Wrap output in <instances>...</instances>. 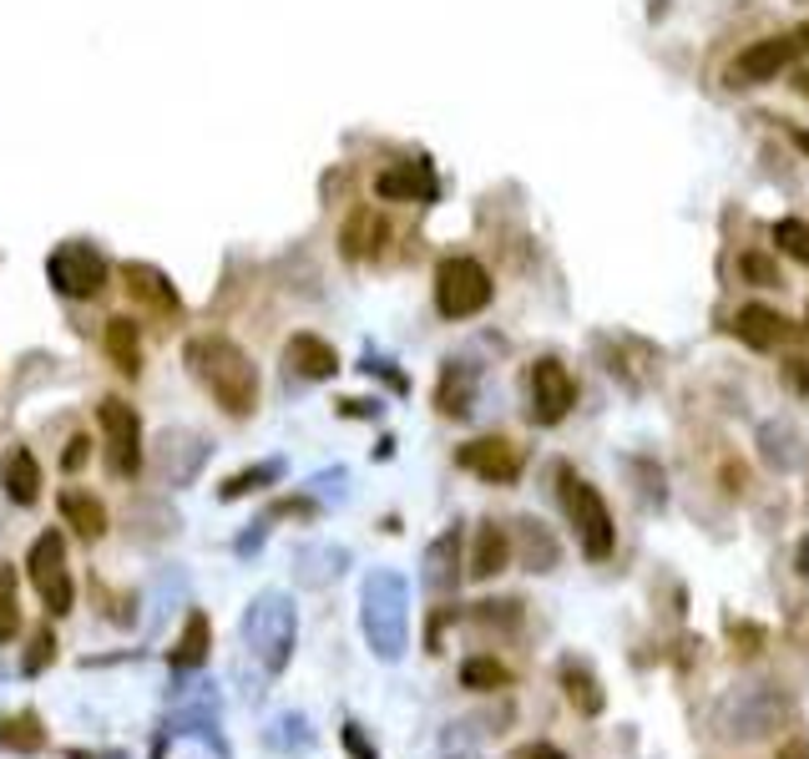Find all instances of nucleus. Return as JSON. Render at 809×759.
I'll return each mask as SVG.
<instances>
[{
  "label": "nucleus",
  "instance_id": "f257e3e1",
  "mask_svg": "<svg viewBox=\"0 0 809 759\" xmlns=\"http://www.w3.org/2000/svg\"><path fill=\"white\" fill-rule=\"evenodd\" d=\"M183 360L197 385L223 406V416L243 420L259 410V365L228 335H197V340H187Z\"/></svg>",
  "mask_w": 809,
  "mask_h": 759
},
{
  "label": "nucleus",
  "instance_id": "f03ea898",
  "mask_svg": "<svg viewBox=\"0 0 809 759\" xmlns=\"http://www.w3.org/2000/svg\"><path fill=\"white\" fill-rule=\"evenodd\" d=\"M360 628H365L369 654L385 658V664H400L404 648H410V582L390 567L365 577V592H360Z\"/></svg>",
  "mask_w": 809,
  "mask_h": 759
},
{
  "label": "nucleus",
  "instance_id": "7ed1b4c3",
  "mask_svg": "<svg viewBox=\"0 0 809 759\" xmlns=\"http://www.w3.org/2000/svg\"><path fill=\"white\" fill-rule=\"evenodd\" d=\"M294 643H299V613H294V598L288 592H259L243 613V648L253 654V664L278 679L294 658Z\"/></svg>",
  "mask_w": 809,
  "mask_h": 759
},
{
  "label": "nucleus",
  "instance_id": "20e7f679",
  "mask_svg": "<svg viewBox=\"0 0 809 759\" xmlns=\"http://www.w3.org/2000/svg\"><path fill=\"white\" fill-rule=\"evenodd\" d=\"M789 714H795L789 694L759 683V689H733V694L718 699L714 729H718V739H729V745H754V739H770L774 729H784Z\"/></svg>",
  "mask_w": 809,
  "mask_h": 759
},
{
  "label": "nucleus",
  "instance_id": "39448f33",
  "mask_svg": "<svg viewBox=\"0 0 809 759\" xmlns=\"http://www.w3.org/2000/svg\"><path fill=\"white\" fill-rule=\"evenodd\" d=\"M557 501L561 511H567V522H572L577 542H582V557L588 563H602V557H613L617 547V532H613V511H607V501L592 491L582 476L572 472V466H557Z\"/></svg>",
  "mask_w": 809,
  "mask_h": 759
},
{
  "label": "nucleus",
  "instance_id": "423d86ee",
  "mask_svg": "<svg viewBox=\"0 0 809 759\" xmlns=\"http://www.w3.org/2000/svg\"><path fill=\"white\" fill-rule=\"evenodd\" d=\"M491 294H497V288H491V274H486L470 253L441 259V269H435V309H441L445 319L481 315L486 304H491Z\"/></svg>",
  "mask_w": 809,
  "mask_h": 759
},
{
  "label": "nucleus",
  "instance_id": "0eeeda50",
  "mask_svg": "<svg viewBox=\"0 0 809 759\" xmlns=\"http://www.w3.org/2000/svg\"><path fill=\"white\" fill-rule=\"evenodd\" d=\"M96 426H102V445H106V472L117 482H132L143 472V420H137V410L127 400H117V395H106L96 406Z\"/></svg>",
  "mask_w": 809,
  "mask_h": 759
},
{
  "label": "nucleus",
  "instance_id": "6e6552de",
  "mask_svg": "<svg viewBox=\"0 0 809 759\" xmlns=\"http://www.w3.org/2000/svg\"><path fill=\"white\" fill-rule=\"evenodd\" d=\"M26 573H31V588L41 592L46 613L66 618L71 602H77V588H71V573H66V537L61 532H41L26 552Z\"/></svg>",
  "mask_w": 809,
  "mask_h": 759
},
{
  "label": "nucleus",
  "instance_id": "1a4fd4ad",
  "mask_svg": "<svg viewBox=\"0 0 809 759\" xmlns=\"http://www.w3.org/2000/svg\"><path fill=\"white\" fill-rule=\"evenodd\" d=\"M46 279H52V288L66 294V299H102L112 269H106V259L92 243H61L46 259Z\"/></svg>",
  "mask_w": 809,
  "mask_h": 759
},
{
  "label": "nucleus",
  "instance_id": "9d476101",
  "mask_svg": "<svg viewBox=\"0 0 809 759\" xmlns=\"http://www.w3.org/2000/svg\"><path fill=\"white\" fill-rule=\"evenodd\" d=\"M577 406V380L561 365L557 354H542L532 365V420L536 426H557L567 420V410Z\"/></svg>",
  "mask_w": 809,
  "mask_h": 759
},
{
  "label": "nucleus",
  "instance_id": "9b49d317",
  "mask_svg": "<svg viewBox=\"0 0 809 759\" xmlns=\"http://www.w3.org/2000/svg\"><path fill=\"white\" fill-rule=\"evenodd\" d=\"M122 288L137 309H147L152 319H178L183 315V294L157 263H122Z\"/></svg>",
  "mask_w": 809,
  "mask_h": 759
},
{
  "label": "nucleus",
  "instance_id": "f8f14e48",
  "mask_svg": "<svg viewBox=\"0 0 809 759\" xmlns=\"http://www.w3.org/2000/svg\"><path fill=\"white\" fill-rule=\"evenodd\" d=\"M799 56H805V46H799L795 31H789V36L754 41V46H744V52L733 56V81H739V87H759V81H774V77L784 71V66H795Z\"/></svg>",
  "mask_w": 809,
  "mask_h": 759
},
{
  "label": "nucleus",
  "instance_id": "ddd939ff",
  "mask_svg": "<svg viewBox=\"0 0 809 759\" xmlns=\"http://www.w3.org/2000/svg\"><path fill=\"white\" fill-rule=\"evenodd\" d=\"M456 461L470 476H481L491 486H511L522 476V445H511L506 435H481V441H466L456 451Z\"/></svg>",
  "mask_w": 809,
  "mask_h": 759
},
{
  "label": "nucleus",
  "instance_id": "4468645a",
  "mask_svg": "<svg viewBox=\"0 0 809 759\" xmlns=\"http://www.w3.org/2000/svg\"><path fill=\"white\" fill-rule=\"evenodd\" d=\"M203 461H208V441L193 431H162L157 441V466L168 476L172 486H187L197 472H203Z\"/></svg>",
  "mask_w": 809,
  "mask_h": 759
},
{
  "label": "nucleus",
  "instance_id": "2eb2a0df",
  "mask_svg": "<svg viewBox=\"0 0 809 759\" xmlns=\"http://www.w3.org/2000/svg\"><path fill=\"white\" fill-rule=\"evenodd\" d=\"M729 329L749 344V350H784V344L795 340V325L784 315H774V309H764V304H744Z\"/></svg>",
  "mask_w": 809,
  "mask_h": 759
},
{
  "label": "nucleus",
  "instance_id": "dca6fc26",
  "mask_svg": "<svg viewBox=\"0 0 809 759\" xmlns=\"http://www.w3.org/2000/svg\"><path fill=\"white\" fill-rule=\"evenodd\" d=\"M375 193L385 203H425V197H435V172L431 162H395L375 178Z\"/></svg>",
  "mask_w": 809,
  "mask_h": 759
},
{
  "label": "nucleus",
  "instance_id": "f3484780",
  "mask_svg": "<svg viewBox=\"0 0 809 759\" xmlns=\"http://www.w3.org/2000/svg\"><path fill=\"white\" fill-rule=\"evenodd\" d=\"M511 563V532L501 522H481L476 537H470V557H466V577L476 582H491L501 567Z\"/></svg>",
  "mask_w": 809,
  "mask_h": 759
},
{
  "label": "nucleus",
  "instance_id": "a211bd4d",
  "mask_svg": "<svg viewBox=\"0 0 809 759\" xmlns=\"http://www.w3.org/2000/svg\"><path fill=\"white\" fill-rule=\"evenodd\" d=\"M284 360H288V375H299V380H334L340 375V354H334L329 340H319V335H294V340L284 344Z\"/></svg>",
  "mask_w": 809,
  "mask_h": 759
},
{
  "label": "nucleus",
  "instance_id": "6ab92c4d",
  "mask_svg": "<svg viewBox=\"0 0 809 759\" xmlns=\"http://www.w3.org/2000/svg\"><path fill=\"white\" fill-rule=\"evenodd\" d=\"M511 552L522 557L526 573H551L561 563V547L551 537L547 526L536 522V517H522V522H511Z\"/></svg>",
  "mask_w": 809,
  "mask_h": 759
},
{
  "label": "nucleus",
  "instance_id": "aec40b11",
  "mask_svg": "<svg viewBox=\"0 0 809 759\" xmlns=\"http://www.w3.org/2000/svg\"><path fill=\"white\" fill-rule=\"evenodd\" d=\"M390 243V223L379 218L375 208H354L350 218H344V228H340V249H344V259H375L379 249Z\"/></svg>",
  "mask_w": 809,
  "mask_h": 759
},
{
  "label": "nucleus",
  "instance_id": "412c9836",
  "mask_svg": "<svg viewBox=\"0 0 809 759\" xmlns=\"http://www.w3.org/2000/svg\"><path fill=\"white\" fill-rule=\"evenodd\" d=\"M460 526H451V532H441V537L425 547V588L431 592H456V582L466 573H460Z\"/></svg>",
  "mask_w": 809,
  "mask_h": 759
},
{
  "label": "nucleus",
  "instance_id": "4be33fe9",
  "mask_svg": "<svg viewBox=\"0 0 809 759\" xmlns=\"http://www.w3.org/2000/svg\"><path fill=\"white\" fill-rule=\"evenodd\" d=\"M208 648H213V623L203 608H193L183 633H178V643H172V654H168L172 673H197V668L208 664Z\"/></svg>",
  "mask_w": 809,
  "mask_h": 759
},
{
  "label": "nucleus",
  "instance_id": "5701e85b",
  "mask_svg": "<svg viewBox=\"0 0 809 759\" xmlns=\"http://www.w3.org/2000/svg\"><path fill=\"white\" fill-rule=\"evenodd\" d=\"M0 486H5V497L15 507H36L41 501V461L31 456L26 445H15L11 456L0 461Z\"/></svg>",
  "mask_w": 809,
  "mask_h": 759
},
{
  "label": "nucleus",
  "instance_id": "b1692460",
  "mask_svg": "<svg viewBox=\"0 0 809 759\" xmlns=\"http://www.w3.org/2000/svg\"><path fill=\"white\" fill-rule=\"evenodd\" d=\"M56 511H61V522L71 526L77 537H87V542L106 537V507L92 497V491L71 486V491H61V497H56Z\"/></svg>",
  "mask_w": 809,
  "mask_h": 759
},
{
  "label": "nucleus",
  "instance_id": "393cba45",
  "mask_svg": "<svg viewBox=\"0 0 809 759\" xmlns=\"http://www.w3.org/2000/svg\"><path fill=\"white\" fill-rule=\"evenodd\" d=\"M435 406H441V416L466 420L470 410H476V370L451 360V365L441 370V385H435Z\"/></svg>",
  "mask_w": 809,
  "mask_h": 759
},
{
  "label": "nucleus",
  "instance_id": "a878e982",
  "mask_svg": "<svg viewBox=\"0 0 809 759\" xmlns=\"http://www.w3.org/2000/svg\"><path fill=\"white\" fill-rule=\"evenodd\" d=\"M263 745L274 749V755L284 759H304L314 745H319V734H314V724L304 720V714H278V720H269V729H263Z\"/></svg>",
  "mask_w": 809,
  "mask_h": 759
},
{
  "label": "nucleus",
  "instance_id": "bb28decb",
  "mask_svg": "<svg viewBox=\"0 0 809 759\" xmlns=\"http://www.w3.org/2000/svg\"><path fill=\"white\" fill-rule=\"evenodd\" d=\"M0 749H11V755H41L46 749V729L31 709L21 714H0Z\"/></svg>",
  "mask_w": 809,
  "mask_h": 759
},
{
  "label": "nucleus",
  "instance_id": "cd10ccee",
  "mask_svg": "<svg viewBox=\"0 0 809 759\" xmlns=\"http://www.w3.org/2000/svg\"><path fill=\"white\" fill-rule=\"evenodd\" d=\"M561 689H567V699H572V709L577 714H602V704H607V694H602V683H597V673H588L582 664H561Z\"/></svg>",
  "mask_w": 809,
  "mask_h": 759
},
{
  "label": "nucleus",
  "instance_id": "c85d7f7f",
  "mask_svg": "<svg viewBox=\"0 0 809 759\" xmlns=\"http://www.w3.org/2000/svg\"><path fill=\"white\" fill-rule=\"evenodd\" d=\"M106 354L122 375H137L143 370V335L132 319H106Z\"/></svg>",
  "mask_w": 809,
  "mask_h": 759
},
{
  "label": "nucleus",
  "instance_id": "c756f323",
  "mask_svg": "<svg viewBox=\"0 0 809 759\" xmlns=\"http://www.w3.org/2000/svg\"><path fill=\"white\" fill-rule=\"evenodd\" d=\"M344 563H350V552H344V547H304L299 552V582L324 588L329 577L344 573Z\"/></svg>",
  "mask_w": 809,
  "mask_h": 759
},
{
  "label": "nucleus",
  "instance_id": "7c9ffc66",
  "mask_svg": "<svg viewBox=\"0 0 809 759\" xmlns=\"http://www.w3.org/2000/svg\"><path fill=\"white\" fill-rule=\"evenodd\" d=\"M460 683L476 689V694H497V689H511V668L491 654H476L460 664Z\"/></svg>",
  "mask_w": 809,
  "mask_h": 759
},
{
  "label": "nucleus",
  "instance_id": "2f4dec72",
  "mask_svg": "<svg viewBox=\"0 0 809 759\" xmlns=\"http://www.w3.org/2000/svg\"><path fill=\"white\" fill-rule=\"evenodd\" d=\"M278 476H284V461H259V466H249V472L228 476L218 497H223V501H238V497H249V491H263V486H274Z\"/></svg>",
  "mask_w": 809,
  "mask_h": 759
},
{
  "label": "nucleus",
  "instance_id": "473e14b6",
  "mask_svg": "<svg viewBox=\"0 0 809 759\" xmlns=\"http://www.w3.org/2000/svg\"><path fill=\"white\" fill-rule=\"evenodd\" d=\"M21 628V602H15V567L0 563V643H11Z\"/></svg>",
  "mask_w": 809,
  "mask_h": 759
},
{
  "label": "nucleus",
  "instance_id": "72a5a7b5",
  "mask_svg": "<svg viewBox=\"0 0 809 759\" xmlns=\"http://www.w3.org/2000/svg\"><path fill=\"white\" fill-rule=\"evenodd\" d=\"M774 243H779V249L789 253L795 263H805V269H809V223L779 218V223H774Z\"/></svg>",
  "mask_w": 809,
  "mask_h": 759
},
{
  "label": "nucleus",
  "instance_id": "f704fd0d",
  "mask_svg": "<svg viewBox=\"0 0 809 759\" xmlns=\"http://www.w3.org/2000/svg\"><path fill=\"white\" fill-rule=\"evenodd\" d=\"M739 274H744L749 284H759V288H779L784 284V279H779V263H774L770 253H759V249L739 253Z\"/></svg>",
  "mask_w": 809,
  "mask_h": 759
},
{
  "label": "nucleus",
  "instance_id": "c9c22d12",
  "mask_svg": "<svg viewBox=\"0 0 809 759\" xmlns=\"http://www.w3.org/2000/svg\"><path fill=\"white\" fill-rule=\"evenodd\" d=\"M470 618H476L481 628H516V623H522V602H476Z\"/></svg>",
  "mask_w": 809,
  "mask_h": 759
},
{
  "label": "nucleus",
  "instance_id": "e433bc0d",
  "mask_svg": "<svg viewBox=\"0 0 809 759\" xmlns=\"http://www.w3.org/2000/svg\"><path fill=\"white\" fill-rule=\"evenodd\" d=\"M784 426L779 420H770V426H764V431H759V456L770 461L774 472H789V466H795V451H784Z\"/></svg>",
  "mask_w": 809,
  "mask_h": 759
},
{
  "label": "nucleus",
  "instance_id": "4c0bfd02",
  "mask_svg": "<svg viewBox=\"0 0 809 759\" xmlns=\"http://www.w3.org/2000/svg\"><path fill=\"white\" fill-rule=\"evenodd\" d=\"M52 658H56V633H52V623H46V628L31 633V654H26V664H21V673H31V679H36V673H46V664H52Z\"/></svg>",
  "mask_w": 809,
  "mask_h": 759
},
{
  "label": "nucleus",
  "instance_id": "58836bf2",
  "mask_svg": "<svg viewBox=\"0 0 809 759\" xmlns=\"http://www.w3.org/2000/svg\"><path fill=\"white\" fill-rule=\"evenodd\" d=\"M627 472L638 476V497L648 501V507H663V472H658L653 461H627Z\"/></svg>",
  "mask_w": 809,
  "mask_h": 759
},
{
  "label": "nucleus",
  "instance_id": "ea45409f",
  "mask_svg": "<svg viewBox=\"0 0 809 759\" xmlns=\"http://www.w3.org/2000/svg\"><path fill=\"white\" fill-rule=\"evenodd\" d=\"M779 380H784V390H789V395L809 400V360H805V354H789L784 370H779Z\"/></svg>",
  "mask_w": 809,
  "mask_h": 759
},
{
  "label": "nucleus",
  "instance_id": "a19ab883",
  "mask_svg": "<svg viewBox=\"0 0 809 759\" xmlns=\"http://www.w3.org/2000/svg\"><path fill=\"white\" fill-rule=\"evenodd\" d=\"M729 638H733V654H739V658L764 654V628H759V623H733Z\"/></svg>",
  "mask_w": 809,
  "mask_h": 759
},
{
  "label": "nucleus",
  "instance_id": "79ce46f5",
  "mask_svg": "<svg viewBox=\"0 0 809 759\" xmlns=\"http://www.w3.org/2000/svg\"><path fill=\"white\" fill-rule=\"evenodd\" d=\"M340 739H344V749H350L354 759H379V749L369 745V739H365V729H360V724H354V720L340 729Z\"/></svg>",
  "mask_w": 809,
  "mask_h": 759
},
{
  "label": "nucleus",
  "instance_id": "37998d69",
  "mask_svg": "<svg viewBox=\"0 0 809 759\" xmlns=\"http://www.w3.org/2000/svg\"><path fill=\"white\" fill-rule=\"evenodd\" d=\"M511 759H567L557 745H547V739H536V745H522V749H511Z\"/></svg>",
  "mask_w": 809,
  "mask_h": 759
},
{
  "label": "nucleus",
  "instance_id": "c03bdc74",
  "mask_svg": "<svg viewBox=\"0 0 809 759\" xmlns=\"http://www.w3.org/2000/svg\"><path fill=\"white\" fill-rule=\"evenodd\" d=\"M87 445H92V441H87V435H71V441H66V456H61V466H66V472H77L81 461H87Z\"/></svg>",
  "mask_w": 809,
  "mask_h": 759
},
{
  "label": "nucleus",
  "instance_id": "a18cd8bd",
  "mask_svg": "<svg viewBox=\"0 0 809 759\" xmlns=\"http://www.w3.org/2000/svg\"><path fill=\"white\" fill-rule=\"evenodd\" d=\"M779 759H809V739H789V745L779 749Z\"/></svg>",
  "mask_w": 809,
  "mask_h": 759
},
{
  "label": "nucleus",
  "instance_id": "49530a36",
  "mask_svg": "<svg viewBox=\"0 0 809 759\" xmlns=\"http://www.w3.org/2000/svg\"><path fill=\"white\" fill-rule=\"evenodd\" d=\"M66 759H127V755H117V749H112V755H87V749H71Z\"/></svg>",
  "mask_w": 809,
  "mask_h": 759
},
{
  "label": "nucleus",
  "instance_id": "de8ad7c7",
  "mask_svg": "<svg viewBox=\"0 0 809 759\" xmlns=\"http://www.w3.org/2000/svg\"><path fill=\"white\" fill-rule=\"evenodd\" d=\"M795 92H799V97H809V71H799V77H795Z\"/></svg>",
  "mask_w": 809,
  "mask_h": 759
},
{
  "label": "nucleus",
  "instance_id": "09e8293b",
  "mask_svg": "<svg viewBox=\"0 0 809 759\" xmlns=\"http://www.w3.org/2000/svg\"><path fill=\"white\" fill-rule=\"evenodd\" d=\"M795 143H799V152L809 158V127H805V132H795Z\"/></svg>",
  "mask_w": 809,
  "mask_h": 759
},
{
  "label": "nucleus",
  "instance_id": "8fccbe9b",
  "mask_svg": "<svg viewBox=\"0 0 809 759\" xmlns=\"http://www.w3.org/2000/svg\"><path fill=\"white\" fill-rule=\"evenodd\" d=\"M795 36H799V46L809 52V21H805V26H795Z\"/></svg>",
  "mask_w": 809,
  "mask_h": 759
}]
</instances>
